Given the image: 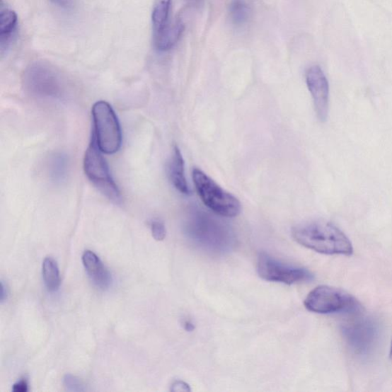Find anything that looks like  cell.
I'll use <instances>...</instances> for the list:
<instances>
[{"label": "cell", "mask_w": 392, "mask_h": 392, "mask_svg": "<svg viewBox=\"0 0 392 392\" xmlns=\"http://www.w3.org/2000/svg\"><path fill=\"white\" fill-rule=\"evenodd\" d=\"M292 236L298 244L321 254L349 256L353 253L350 240L329 221L317 220L300 224L293 228Z\"/></svg>", "instance_id": "cell-1"}, {"label": "cell", "mask_w": 392, "mask_h": 392, "mask_svg": "<svg viewBox=\"0 0 392 392\" xmlns=\"http://www.w3.org/2000/svg\"><path fill=\"white\" fill-rule=\"evenodd\" d=\"M23 86L28 95L39 100H62L67 93V82L62 73L45 61L34 62L26 68Z\"/></svg>", "instance_id": "cell-2"}, {"label": "cell", "mask_w": 392, "mask_h": 392, "mask_svg": "<svg viewBox=\"0 0 392 392\" xmlns=\"http://www.w3.org/2000/svg\"><path fill=\"white\" fill-rule=\"evenodd\" d=\"M196 190L202 202L218 216L235 218L241 212V204L236 196L223 190L220 185L197 168L192 171Z\"/></svg>", "instance_id": "cell-3"}, {"label": "cell", "mask_w": 392, "mask_h": 392, "mask_svg": "<svg viewBox=\"0 0 392 392\" xmlns=\"http://www.w3.org/2000/svg\"><path fill=\"white\" fill-rule=\"evenodd\" d=\"M304 306L316 313H356L360 311L359 302L347 292L330 286H319L307 295Z\"/></svg>", "instance_id": "cell-4"}, {"label": "cell", "mask_w": 392, "mask_h": 392, "mask_svg": "<svg viewBox=\"0 0 392 392\" xmlns=\"http://www.w3.org/2000/svg\"><path fill=\"white\" fill-rule=\"evenodd\" d=\"M94 134L102 153L114 154L122 144V132L118 118L108 102L100 100L92 108Z\"/></svg>", "instance_id": "cell-5"}, {"label": "cell", "mask_w": 392, "mask_h": 392, "mask_svg": "<svg viewBox=\"0 0 392 392\" xmlns=\"http://www.w3.org/2000/svg\"><path fill=\"white\" fill-rule=\"evenodd\" d=\"M98 147L94 134L83 158V170L89 180L115 204L122 202L120 192L110 175L108 165Z\"/></svg>", "instance_id": "cell-6"}, {"label": "cell", "mask_w": 392, "mask_h": 392, "mask_svg": "<svg viewBox=\"0 0 392 392\" xmlns=\"http://www.w3.org/2000/svg\"><path fill=\"white\" fill-rule=\"evenodd\" d=\"M189 218L188 231L198 243L218 249L228 246L230 231L222 222L200 210H193Z\"/></svg>", "instance_id": "cell-7"}, {"label": "cell", "mask_w": 392, "mask_h": 392, "mask_svg": "<svg viewBox=\"0 0 392 392\" xmlns=\"http://www.w3.org/2000/svg\"><path fill=\"white\" fill-rule=\"evenodd\" d=\"M257 267L259 276L267 282L292 285L313 278L309 270L285 264L264 252L258 256Z\"/></svg>", "instance_id": "cell-8"}, {"label": "cell", "mask_w": 392, "mask_h": 392, "mask_svg": "<svg viewBox=\"0 0 392 392\" xmlns=\"http://www.w3.org/2000/svg\"><path fill=\"white\" fill-rule=\"evenodd\" d=\"M342 332L351 350L359 356H367L374 349L379 337L378 325L369 317L344 324Z\"/></svg>", "instance_id": "cell-9"}, {"label": "cell", "mask_w": 392, "mask_h": 392, "mask_svg": "<svg viewBox=\"0 0 392 392\" xmlns=\"http://www.w3.org/2000/svg\"><path fill=\"white\" fill-rule=\"evenodd\" d=\"M306 81L313 100L317 118L325 122L329 114L330 87L328 79L318 65H313L306 71Z\"/></svg>", "instance_id": "cell-10"}, {"label": "cell", "mask_w": 392, "mask_h": 392, "mask_svg": "<svg viewBox=\"0 0 392 392\" xmlns=\"http://www.w3.org/2000/svg\"><path fill=\"white\" fill-rule=\"evenodd\" d=\"M82 263L93 284L101 290H106L110 287L111 275L95 252L90 250L83 252Z\"/></svg>", "instance_id": "cell-11"}, {"label": "cell", "mask_w": 392, "mask_h": 392, "mask_svg": "<svg viewBox=\"0 0 392 392\" xmlns=\"http://www.w3.org/2000/svg\"><path fill=\"white\" fill-rule=\"evenodd\" d=\"M185 30V24L180 18L168 23L163 29L155 33L154 42L158 51L166 52L173 49L179 42Z\"/></svg>", "instance_id": "cell-12"}, {"label": "cell", "mask_w": 392, "mask_h": 392, "mask_svg": "<svg viewBox=\"0 0 392 392\" xmlns=\"http://www.w3.org/2000/svg\"><path fill=\"white\" fill-rule=\"evenodd\" d=\"M169 175L174 188L180 192L189 195L190 188L185 175V162L180 149L175 146L169 163Z\"/></svg>", "instance_id": "cell-13"}, {"label": "cell", "mask_w": 392, "mask_h": 392, "mask_svg": "<svg viewBox=\"0 0 392 392\" xmlns=\"http://www.w3.org/2000/svg\"><path fill=\"white\" fill-rule=\"evenodd\" d=\"M17 24L16 13L11 8L4 7L2 4L1 11H0V44H1L2 53L11 43Z\"/></svg>", "instance_id": "cell-14"}, {"label": "cell", "mask_w": 392, "mask_h": 392, "mask_svg": "<svg viewBox=\"0 0 392 392\" xmlns=\"http://www.w3.org/2000/svg\"><path fill=\"white\" fill-rule=\"evenodd\" d=\"M46 169L50 179L54 183L60 184L67 180L69 174V158L62 153H54L48 158Z\"/></svg>", "instance_id": "cell-15"}, {"label": "cell", "mask_w": 392, "mask_h": 392, "mask_svg": "<svg viewBox=\"0 0 392 392\" xmlns=\"http://www.w3.org/2000/svg\"><path fill=\"white\" fill-rule=\"evenodd\" d=\"M42 277L45 285L50 292L59 290L61 284L59 268L51 257L45 258L42 263Z\"/></svg>", "instance_id": "cell-16"}, {"label": "cell", "mask_w": 392, "mask_h": 392, "mask_svg": "<svg viewBox=\"0 0 392 392\" xmlns=\"http://www.w3.org/2000/svg\"><path fill=\"white\" fill-rule=\"evenodd\" d=\"M171 6V0H155L152 23L155 33L161 31L167 25Z\"/></svg>", "instance_id": "cell-17"}, {"label": "cell", "mask_w": 392, "mask_h": 392, "mask_svg": "<svg viewBox=\"0 0 392 392\" xmlns=\"http://www.w3.org/2000/svg\"><path fill=\"white\" fill-rule=\"evenodd\" d=\"M229 13L232 23L240 26L248 21L250 8L246 0H231Z\"/></svg>", "instance_id": "cell-18"}, {"label": "cell", "mask_w": 392, "mask_h": 392, "mask_svg": "<svg viewBox=\"0 0 392 392\" xmlns=\"http://www.w3.org/2000/svg\"><path fill=\"white\" fill-rule=\"evenodd\" d=\"M64 385L69 391H86L83 382L76 376L68 374L64 377Z\"/></svg>", "instance_id": "cell-19"}, {"label": "cell", "mask_w": 392, "mask_h": 392, "mask_svg": "<svg viewBox=\"0 0 392 392\" xmlns=\"http://www.w3.org/2000/svg\"><path fill=\"white\" fill-rule=\"evenodd\" d=\"M152 236L156 241H163L166 236V229L164 223L161 220H154L151 224Z\"/></svg>", "instance_id": "cell-20"}, {"label": "cell", "mask_w": 392, "mask_h": 392, "mask_svg": "<svg viewBox=\"0 0 392 392\" xmlns=\"http://www.w3.org/2000/svg\"><path fill=\"white\" fill-rule=\"evenodd\" d=\"M29 390V385L25 379H21L13 386V392H26Z\"/></svg>", "instance_id": "cell-21"}, {"label": "cell", "mask_w": 392, "mask_h": 392, "mask_svg": "<svg viewBox=\"0 0 392 392\" xmlns=\"http://www.w3.org/2000/svg\"><path fill=\"white\" fill-rule=\"evenodd\" d=\"M172 391H190V386L182 381H175L171 386Z\"/></svg>", "instance_id": "cell-22"}, {"label": "cell", "mask_w": 392, "mask_h": 392, "mask_svg": "<svg viewBox=\"0 0 392 392\" xmlns=\"http://www.w3.org/2000/svg\"><path fill=\"white\" fill-rule=\"evenodd\" d=\"M8 298V289L4 282H1V295H0V300L4 303Z\"/></svg>", "instance_id": "cell-23"}, {"label": "cell", "mask_w": 392, "mask_h": 392, "mask_svg": "<svg viewBox=\"0 0 392 392\" xmlns=\"http://www.w3.org/2000/svg\"><path fill=\"white\" fill-rule=\"evenodd\" d=\"M390 357L392 359V341H391V349H390Z\"/></svg>", "instance_id": "cell-24"}]
</instances>
